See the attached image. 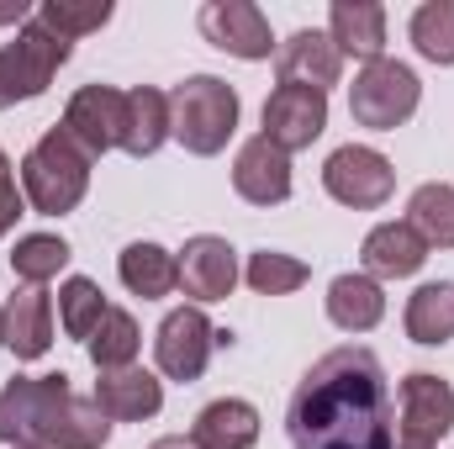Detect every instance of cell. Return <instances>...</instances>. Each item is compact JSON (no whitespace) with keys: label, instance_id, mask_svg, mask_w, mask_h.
<instances>
[{"label":"cell","instance_id":"4dcf8cb0","mask_svg":"<svg viewBox=\"0 0 454 449\" xmlns=\"http://www.w3.org/2000/svg\"><path fill=\"white\" fill-rule=\"evenodd\" d=\"M412 48L428 64H454V0H428L412 11Z\"/></svg>","mask_w":454,"mask_h":449},{"label":"cell","instance_id":"1f68e13d","mask_svg":"<svg viewBox=\"0 0 454 449\" xmlns=\"http://www.w3.org/2000/svg\"><path fill=\"white\" fill-rule=\"evenodd\" d=\"M27 212V196H21V185H16V169H11V159H5V148H0V238L16 227V217Z\"/></svg>","mask_w":454,"mask_h":449},{"label":"cell","instance_id":"277c9868","mask_svg":"<svg viewBox=\"0 0 454 449\" xmlns=\"http://www.w3.org/2000/svg\"><path fill=\"white\" fill-rule=\"evenodd\" d=\"M238 132V91L217 75H191L169 96V138H180L191 154L212 159Z\"/></svg>","mask_w":454,"mask_h":449},{"label":"cell","instance_id":"cb8c5ba5","mask_svg":"<svg viewBox=\"0 0 454 449\" xmlns=\"http://www.w3.org/2000/svg\"><path fill=\"white\" fill-rule=\"evenodd\" d=\"M407 338L412 343H450L454 338V286L450 280H434V286H418L407 296Z\"/></svg>","mask_w":454,"mask_h":449},{"label":"cell","instance_id":"836d02e7","mask_svg":"<svg viewBox=\"0 0 454 449\" xmlns=\"http://www.w3.org/2000/svg\"><path fill=\"white\" fill-rule=\"evenodd\" d=\"M0 349H5V312H0Z\"/></svg>","mask_w":454,"mask_h":449},{"label":"cell","instance_id":"9c48e42d","mask_svg":"<svg viewBox=\"0 0 454 449\" xmlns=\"http://www.w3.org/2000/svg\"><path fill=\"white\" fill-rule=\"evenodd\" d=\"M328 127V96L312 91V85H275L270 101H264V138L280 148V154H296V148H312Z\"/></svg>","mask_w":454,"mask_h":449},{"label":"cell","instance_id":"f546056e","mask_svg":"<svg viewBox=\"0 0 454 449\" xmlns=\"http://www.w3.org/2000/svg\"><path fill=\"white\" fill-rule=\"evenodd\" d=\"M248 286L259 291V296H291V291H301L307 286V264L296 259V254H280V248H259V254H248Z\"/></svg>","mask_w":454,"mask_h":449},{"label":"cell","instance_id":"d6a6232c","mask_svg":"<svg viewBox=\"0 0 454 449\" xmlns=\"http://www.w3.org/2000/svg\"><path fill=\"white\" fill-rule=\"evenodd\" d=\"M148 449H201L196 439H185V434H169V439H153Z\"/></svg>","mask_w":454,"mask_h":449},{"label":"cell","instance_id":"ac0fdd59","mask_svg":"<svg viewBox=\"0 0 454 449\" xmlns=\"http://www.w3.org/2000/svg\"><path fill=\"white\" fill-rule=\"evenodd\" d=\"M5 349L16 359H43L53 349V302L43 286H27L5 302Z\"/></svg>","mask_w":454,"mask_h":449},{"label":"cell","instance_id":"44dd1931","mask_svg":"<svg viewBox=\"0 0 454 449\" xmlns=\"http://www.w3.org/2000/svg\"><path fill=\"white\" fill-rule=\"evenodd\" d=\"M191 439H196L201 449H254L259 445V413H254V402L223 397V402L201 407Z\"/></svg>","mask_w":454,"mask_h":449},{"label":"cell","instance_id":"ba28073f","mask_svg":"<svg viewBox=\"0 0 454 449\" xmlns=\"http://www.w3.org/2000/svg\"><path fill=\"white\" fill-rule=\"evenodd\" d=\"M90 159L121 148V132H127V91H112V85H80L64 106V122H59Z\"/></svg>","mask_w":454,"mask_h":449},{"label":"cell","instance_id":"8fae6325","mask_svg":"<svg viewBox=\"0 0 454 449\" xmlns=\"http://www.w3.org/2000/svg\"><path fill=\"white\" fill-rule=\"evenodd\" d=\"M217 349V328L201 307H180L159 323V338H153V354H159V370L169 381H201L207 359Z\"/></svg>","mask_w":454,"mask_h":449},{"label":"cell","instance_id":"3957f363","mask_svg":"<svg viewBox=\"0 0 454 449\" xmlns=\"http://www.w3.org/2000/svg\"><path fill=\"white\" fill-rule=\"evenodd\" d=\"M90 154L64 132V127H48L32 148H27V159H21V196L32 201V212H43V217H64V212H74L80 201H85V191H90Z\"/></svg>","mask_w":454,"mask_h":449},{"label":"cell","instance_id":"484cf974","mask_svg":"<svg viewBox=\"0 0 454 449\" xmlns=\"http://www.w3.org/2000/svg\"><path fill=\"white\" fill-rule=\"evenodd\" d=\"M90 359H96V370H127L132 359H137V349H143V334H137V318L132 312H121V307H106V318H101V328L90 334Z\"/></svg>","mask_w":454,"mask_h":449},{"label":"cell","instance_id":"5b68a950","mask_svg":"<svg viewBox=\"0 0 454 449\" xmlns=\"http://www.w3.org/2000/svg\"><path fill=\"white\" fill-rule=\"evenodd\" d=\"M74 43L53 37L37 16L27 27H16V43L0 48V112L16 106V101H37L48 91V80L69 64Z\"/></svg>","mask_w":454,"mask_h":449},{"label":"cell","instance_id":"5bb4252c","mask_svg":"<svg viewBox=\"0 0 454 449\" xmlns=\"http://www.w3.org/2000/svg\"><path fill=\"white\" fill-rule=\"evenodd\" d=\"M232 191L248 207H280L291 196V154H280L264 132L248 138L232 159Z\"/></svg>","mask_w":454,"mask_h":449},{"label":"cell","instance_id":"52a82bcc","mask_svg":"<svg viewBox=\"0 0 454 449\" xmlns=\"http://www.w3.org/2000/svg\"><path fill=\"white\" fill-rule=\"evenodd\" d=\"M323 185L339 207H354V212H375L391 201L396 191V169L380 148H364V143H348L339 154H328L323 164Z\"/></svg>","mask_w":454,"mask_h":449},{"label":"cell","instance_id":"ffe728a7","mask_svg":"<svg viewBox=\"0 0 454 449\" xmlns=\"http://www.w3.org/2000/svg\"><path fill=\"white\" fill-rule=\"evenodd\" d=\"M116 275H121V286L132 296L153 302V296H169L180 286V259L169 248H159V243H127L121 259H116Z\"/></svg>","mask_w":454,"mask_h":449},{"label":"cell","instance_id":"e0dca14e","mask_svg":"<svg viewBox=\"0 0 454 449\" xmlns=\"http://www.w3.org/2000/svg\"><path fill=\"white\" fill-rule=\"evenodd\" d=\"M359 259H364L370 280H402V275H418V270H423L428 243L418 238L412 223H380V227H370Z\"/></svg>","mask_w":454,"mask_h":449},{"label":"cell","instance_id":"7c38bea8","mask_svg":"<svg viewBox=\"0 0 454 449\" xmlns=\"http://www.w3.org/2000/svg\"><path fill=\"white\" fill-rule=\"evenodd\" d=\"M201 37L212 48H223L232 59H270L275 53V37H270V21L254 0H207L201 5Z\"/></svg>","mask_w":454,"mask_h":449},{"label":"cell","instance_id":"4316f807","mask_svg":"<svg viewBox=\"0 0 454 449\" xmlns=\"http://www.w3.org/2000/svg\"><path fill=\"white\" fill-rule=\"evenodd\" d=\"M69 259H74V254H69V243H64L59 232H27V238H16V248H11V270H16L27 286H48Z\"/></svg>","mask_w":454,"mask_h":449},{"label":"cell","instance_id":"7a4b0ae2","mask_svg":"<svg viewBox=\"0 0 454 449\" xmlns=\"http://www.w3.org/2000/svg\"><path fill=\"white\" fill-rule=\"evenodd\" d=\"M74 407V386L64 370L53 375H16L0 386V439L11 449H59Z\"/></svg>","mask_w":454,"mask_h":449},{"label":"cell","instance_id":"7402d4cb","mask_svg":"<svg viewBox=\"0 0 454 449\" xmlns=\"http://www.w3.org/2000/svg\"><path fill=\"white\" fill-rule=\"evenodd\" d=\"M328 318L343 334H370L386 318V296H380V286L370 275H339L328 286Z\"/></svg>","mask_w":454,"mask_h":449},{"label":"cell","instance_id":"d6986e66","mask_svg":"<svg viewBox=\"0 0 454 449\" xmlns=\"http://www.w3.org/2000/svg\"><path fill=\"white\" fill-rule=\"evenodd\" d=\"M328 21H333L328 37L339 53H354L364 64H375L386 53V5L380 0H333Z\"/></svg>","mask_w":454,"mask_h":449},{"label":"cell","instance_id":"30bf717a","mask_svg":"<svg viewBox=\"0 0 454 449\" xmlns=\"http://www.w3.org/2000/svg\"><path fill=\"white\" fill-rule=\"evenodd\" d=\"M454 429V386L444 375H428V370H412L402 381V445L412 449H434L444 434Z\"/></svg>","mask_w":454,"mask_h":449},{"label":"cell","instance_id":"2e32d148","mask_svg":"<svg viewBox=\"0 0 454 449\" xmlns=\"http://www.w3.org/2000/svg\"><path fill=\"white\" fill-rule=\"evenodd\" d=\"M96 407H101L112 423H143V418H153V413L164 407V386H159V375H148V370H137V365H127V370H101V381H96Z\"/></svg>","mask_w":454,"mask_h":449},{"label":"cell","instance_id":"9a60e30c","mask_svg":"<svg viewBox=\"0 0 454 449\" xmlns=\"http://www.w3.org/2000/svg\"><path fill=\"white\" fill-rule=\"evenodd\" d=\"M180 286H185L191 302H223V296H232V286H238V254H232V243L212 238V232L191 238L180 248Z\"/></svg>","mask_w":454,"mask_h":449},{"label":"cell","instance_id":"603a6c76","mask_svg":"<svg viewBox=\"0 0 454 449\" xmlns=\"http://www.w3.org/2000/svg\"><path fill=\"white\" fill-rule=\"evenodd\" d=\"M164 138H169V96L153 91V85L127 91V132H121V148L132 159H148V154H159Z\"/></svg>","mask_w":454,"mask_h":449},{"label":"cell","instance_id":"f1b7e54d","mask_svg":"<svg viewBox=\"0 0 454 449\" xmlns=\"http://www.w3.org/2000/svg\"><path fill=\"white\" fill-rule=\"evenodd\" d=\"M59 318H64V334L69 338L90 343V334H96L101 318H106V296H101V286L85 280V275L64 280V291H59Z\"/></svg>","mask_w":454,"mask_h":449},{"label":"cell","instance_id":"83f0119b","mask_svg":"<svg viewBox=\"0 0 454 449\" xmlns=\"http://www.w3.org/2000/svg\"><path fill=\"white\" fill-rule=\"evenodd\" d=\"M112 0H43L37 5V21L53 32V37H64V43H74V37H85V32H101L106 21H112Z\"/></svg>","mask_w":454,"mask_h":449},{"label":"cell","instance_id":"4fadbf2b","mask_svg":"<svg viewBox=\"0 0 454 449\" xmlns=\"http://www.w3.org/2000/svg\"><path fill=\"white\" fill-rule=\"evenodd\" d=\"M275 75H280V85H312L328 96V85H339L343 75V53L333 48L328 32L301 27L286 43H275Z\"/></svg>","mask_w":454,"mask_h":449},{"label":"cell","instance_id":"8992f818","mask_svg":"<svg viewBox=\"0 0 454 449\" xmlns=\"http://www.w3.org/2000/svg\"><path fill=\"white\" fill-rule=\"evenodd\" d=\"M423 101V85L407 64L396 59H375L359 69V80L348 85V116L359 127H375V132H396L407 116L418 112Z\"/></svg>","mask_w":454,"mask_h":449},{"label":"cell","instance_id":"6da1fadb","mask_svg":"<svg viewBox=\"0 0 454 449\" xmlns=\"http://www.w3.org/2000/svg\"><path fill=\"white\" fill-rule=\"evenodd\" d=\"M286 434L296 449H396L391 386L370 349H328L296 386Z\"/></svg>","mask_w":454,"mask_h":449},{"label":"cell","instance_id":"d4e9b609","mask_svg":"<svg viewBox=\"0 0 454 449\" xmlns=\"http://www.w3.org/2000/svg\"><path fill=\"white\" fill-rule=\"evenodd\" d=\"M407 223L418 227V238L428 248H454V185H444V180L418 185L407 201Z\"/></svg>","mask_w":454,"mask_h":449}]
</instances>
